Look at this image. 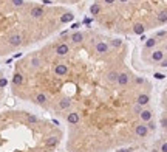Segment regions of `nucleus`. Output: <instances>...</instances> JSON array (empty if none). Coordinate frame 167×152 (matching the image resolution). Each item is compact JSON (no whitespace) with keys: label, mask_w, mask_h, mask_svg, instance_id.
<instances>
[{"label":"nucleus","mask_w":167,"mask_h":152,"mask_svg":"<svg viewBox=\"0 0 167 152\" xmlns=\"http://www.w3.org/2000/svg\"><path fill=\"white\" fill-rule=\"evenodd\" d=\"M136 103L139 104V106H147L148 103H150V96H148L147 93H141V95H138V98H136Z\"/></svg>","instance_id":"obj_6"},{"label":"nucleus","mask_w":167,"mask_h":152,"mask_svg":"<svg viewBox=\"0 0 167 152\" xmlns=\"http://www.w3.org/2000/svg\"><path fill=\"white\" fill-rule=\"evenodd\" d=\"M164 58H165V56H164V51H162V50H153V51H152V56H150L152 62H158V64H159Z\"/></svg>","instance_id":"obj_4"},{"label":"nucleus","mask_w":167,"mask_h":152,"mask_svg":"<svg viewBox=\"0 0 167 152\" xmlns=\"http://www.w3.org/2000/svg\"><path fill=\"white\" fill-rule=\"evenodd\" d=\"M135 133L138 137L144 138V137H147V133H148V127L145 126V124H138V126L135 127Z\"/></svg>","instance_id":"obj_3"},{"label":"nucleus","mask_w":167,"mask_h":152,"mask_svg":"<svg viewBox=\"0 0 167 152\" xmlns=\"http://www.w3.org/2000/svg\"><path fill=\"white\" fill-rule=\"evenodd\" d=\"M164 76H165V75H162V73H155V78H156V79H164Z\"/></svg>","instance_id":"obj_10"},{"label":"nucleus","mask_w":167,"mask_h":152,"mask_svg":"<svg viewBox=\"0 0 167 152\" xmlns=\"http://www.w3.org/2000/svg\"><path fill=\"white\" fill-rule=\"evenodd\" d=\"M164 51H167V42H165V47H164Z\"/></svg>","instance_id":"obj_11"},{"label":"nucleus","mask_w":167,"mask_h":152,"mask_svg":"<svg viewBox=\"0 0 167 152\" xmlns=\"http://www.w3.org/2000/svg\"><path fill=\"white\" fill-rule=\"evenodd\" d=\"M158 65H161V67H164V68H167V59H162Z\"/></svg>","instance_id":"obj_9"},{"label":"nucleus","mask_w":167,"mask_h":152,"mask_svg":"<svg viewBox=\"0 0 167 152\" xmlns=\"http://www.w3.org/2000/svg\"><path fill=\"white\" fill-rule=\"evenodd\" d=\"M159 150H161V152H167V141L161 143V147H159Z\"/></svg>","instance_id":"obj_8"},{"label":"nucleus","mask_w":167,"mask_h":152,"mask_svg":"<svg viewBox=\"0 0 167 152\" xmlns=\"http://www.w3.org/2000/svg\"><path fill=\"white\" fill-rule=\"evenodd\" d=\"M161 126H162L164 129H167V117H162V118H161Z\"/></svg>","instance_id":"obj_7"},{"label":"nucleus","mask_w":167,"mask_h":152,"mask_svg":"<svg viewBox=\"0 0 167 152\" xmlns=\"http://www.w3.org/2000/svg\"><path fill=\"white\" fill-rule=\"evenodd\" d=\"M128 82H130V75L127 73V71H121L119 76H118V85L119 87H125V85H128Z\"/></svg>","instance_id":"obj_2"},{"label":"nucleus","mask_w":167,"mask_h":152,"mask_svg":"<svg viewBox=\"0 0 167 152\" xmlns=\"http://www.w3.org/2000/svg\"><path fill=\"white\" fill-rule=\"evenodd\" d=\"M152 152H158V150H156V149H155V150H152Z\"/></svg>","instance_id":"obj_12"},{"label":"nucleus","mask_w":167,"mask_h":152,"mask_svg":"<svg viewBox=\"0 0 167 152\" xmlns=\"http://www.w3.org/2000/svg\"><path fill=\"white\" fill-rule=\"evenodd\" d=\"M139 118H141L142 123H148V121H152L153 113H152V110H148V109H142V112L139 113Z\"/></svg>","instance_id":"obj_5"},{"label":"nucleus","mask_w":167,"mask_h":152,"mask_svg":"<svg viewBox=\"0 0 167 152\" xmlns=\"http://www.w3.org/2000/svg\"><path fill=\"white\" fill-rule=\"evenodd\" d=\"M43 5H60V6H67L71 3H77L80 0H40Z\"/></svg>","instance_id":"obj_1"}]
</instances>
